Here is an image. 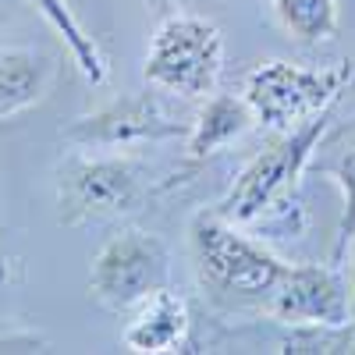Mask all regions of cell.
I'll list each match as a JSON object with an SVG mask.
<instances>
[{"label": "cell", "mask_w": 355, "mask_h": 355, "mask_svg": "<svg viewBox=\"0 0 355 355\" xmlns=\"http://www.w3.org/2000/svg\"><path fill=\"white\" fill-rule=\"evenodd\" d=\"M331 110L316 114L302 128L284 132L270 150L252 157L239 178L231 182L224 199L217 202V214L239 227H288L291 214L299 210V182L313 167V153L320 150V139L331 128ZM299 231V224H291Z\"/></svg>", "instance_id": "6da1fadb"}, {"label": "cell", "mask_w": 355, "mask_h": 355, "mask_svg": "<svg viewBox=\"0 0 355 355\" xmlns=\"http://www.w3.org/2000/svg\"><path fill=\"white\" fill-rule=\"evenodd\" d=\"M150 196L146 167L121 150H71L53 171L57 224L71 231L121 220L142 210Z\"/></svg>", "instance_id": "7a4b0ae2"}, {"label": "cell", "mask_w": 355, "mask_h": 355, "mask_svg": "<svg viewBox=\"0 0 355 355\" xmlns=\"http://www.w3.org/2000/svg\"><path fill=\"white\" fill-rule=\"evenodd\" d=\"M189 249H192V266H196L199 284L206 291L220 295V299L266 302L288 266L259 239H252L245 227L224 220L217 210L192 217Z\"/></svg>", "instance_id": "3957f363"}, {"label": "cell", "mask_w": 355, "mask_h": 355, "mask_svg": "<svg viewBox=\"0 0 355 355\" xmlns=\"http://www.w3.org/2000/svg\"><path fill=\"white\" fill-rule=\"evenodd\" d=\"M224 75V36L210 18L171 15L157 25L142 78L174 100H206Z\"/></svg>", "instance_id": "277c9868"}, {"label": "cell", "mask_w": 355, "mask_h": 355, "mask_svg": "<svg viewBox=\"0 0 355 355\" xmlns=\"http://www.w3.org/2000/svg\"><path fill=\"white\" fill-rule=\"evenodd\" d=\"M348 78H352L348 61L327 71H313L274 57V61H259L245 75L242 96L256 117V125L284 135L313 121L316 114L331 110L341 100Z\"/></svg>", "instance_id": "5b68a950"}, {"label": "cell", "mask_w": 355, "mask_h": 355, "mask_svg": "<svg viewBox=\"0 0 355 355\" xmlns=\"http://www.w3.org/2000/svg\"><path fill=\"white\" fill-rule=\"evenodd\" d=\"M171 281V249L160 234L121 227L89 263V295L107 313H132Z\"/></svg>", "instance_id": "8992f818"}, {"label": "cell", "mask_w": 355, "mask_h": 355, "mask_svg": "<svg viewBox=\"0 0 355 355\" xmlns=\"http://www.w3.org/2000/svg\"><path fill=\"white\" fill-rule=\"evenodd\" d=\"M189 125L178 121L157 93H135L110 100L93 114H82L64 132V139L71 146H85V150H135L146 142L189 135Z\"/></svg>", "instance_id": "52a82bcc"}, {"label": "cell", "mask_w": 355, "mask_h": 355, "mask_svg": "<svg viewBox=\"0 0 355 355\" xmlns=\"http://www.w3.org/2000/svg\"><path fill=\"white\" fill-rule=\"evenodd\" d=\"M263 306L288 327H345L352 323V288L334 263H288Z\"/></svg>", "instance_id": "ba28073f"}, {"label": "cell", "mask_w": 355, "mask_h": 355, "mask_svg": "<svg viewBox=\"0 0 355 355\" xmlns=\"http://www.w3.org/2000/svg\"><path fill=\"white\" fill-rule=\"evenodd\" d=\"M189 331H192L189 302L178 291L160 288L142 306L132 309V320L125 323L121 345L135 355H167V352H178L189 341Z\"/></svg>", "instance_id": "9c48e42d"}, {"label": "cell", "mask_w": 355, "mask_h": 355, "mask_svg": "<svg viewBox=\"0 0 355 355\" xmlns=\"http://www.w3.org/2000/svg\"><path fill=\"white\" fill-rule=\"evenodd\" d=\"M57 61L36 46H0V117H15L46 100Z\"/></svg>", "instance_id": "30bf717a"}, {"label": "cell", "mask_w": 355, "mask_h": 355, "mask_svg": "<svg viewBox=\"0 0 355 355\" xmlns=\"http://www.w3.org/2000/svg\"><path fill=\"white\" fill-rule=\"evenodd\" d=\"M252 125H256V117H252L245 96H217V93H210L206 103H202V110L189 125L185 153H189L192 164H199L206 157L227 150L231 142H239Z\"/></svg>", "instance_id": "8fae6325"}, {"label": "cell", "mask_w": 355, "mask_h": 355, "mask_svg": "<svg viewBox=\"0 0 355 355\" xmlns=\"http://www.w3.org/2000/svg\"><path fill=\"white\" fill-rule=\"evenodd\" d=\"M40 8V15L53 25V33L64 40L71 61L78 64V71L93 82V85H103L107 82V57L100 53V46L93 43V36H85V28L75 21V15L64 8V0H33Z\"/></svg>", "instance_id": "7c38bea8"}, {"label": "cell", "mask_w": 355, "mask_h": 355, "mask_svg": "<svg viewBox=\"0 0 355 355\" xmlns=\"http://www.w3.org/2000/svg\"><path fill=\"white\" fill-rule=\"evenodd\" d=\"M270 8L299 43H323L338 33V0H270Z\"/></svg>", "instance_id": "4fadbf2b"}, {"label": "cell", "mask_w": 355, "mask_h": 355, "mask_svg": "<svg viewBox=\"0 0 355 355\" xmlns=\"http://www.w3.org/2000/svg\"><path fill=\"white\" fill-rule=\"evenodd\" d=\"M316 171L331 174V182L341 185V196H345V210H341V220H338V234H334V252H331V263L338 266L345 259V249L355 242V142L334 160V164H316Z\"/></svg>", "instance_id": "5bb4252c"}, {"label": "cell", "mask_w": 355, "mask_h": 355, "mask_svg": "<svg viewBox=\"0 0 355 355\" xmlns=\"http://www.w3.org/2000/svg\"><path fill=\"white\" fill-rule=\"evenodd\" d=\"M43 338L25 331V327H8V323H0V352H40Z\"/></svg>", "instance_id": "9a60e30c"}, {"label": "cell", "mask_w": 355, "mask_h": 355, "mask_svg": "<svg viewBox=\"0 0 355 355\" xmlns=\"http://www.w3.org/2000/svg\"><path fill=\"white\" fill-rule=\"evenodd\" d=\"M352 320H355V274H352Z\"/></svg>", "instance_id": "2e32d148"}]
</instances>
